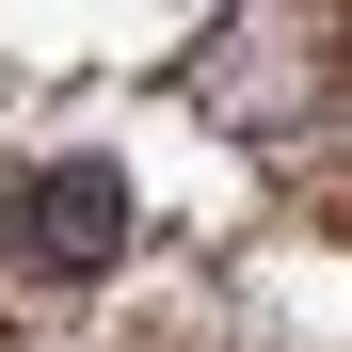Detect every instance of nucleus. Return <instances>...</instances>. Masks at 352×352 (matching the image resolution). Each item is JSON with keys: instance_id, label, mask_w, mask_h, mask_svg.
I'll use <instances>...</instances> for the list:
<instances>
[{"instance_id": "obj_1", "label": "nucleus", "mask_w": 352, "mask_h": 352, "mask_svg": "<svg viewBox=\"0 0 352 352\" xmlns=\"http://www.w3.org/2000/svg\"><path fill=\"white\" fill-rule=\"evenodd\" d=\"M129 256V176L112 160H32L16 176V288H96Z\"/></svg>"}]
</instances>
